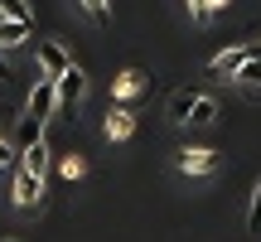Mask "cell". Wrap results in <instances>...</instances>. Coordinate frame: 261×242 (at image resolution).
Here are the masks:
<instances>
[{
  "instance_id": "obj_2",
  "label": "cell",
  "mask_w": 261,
  "mask_h": 242,
  "mask_svg": "<svg viewBox=\"0 0 261 242\" xmlns=\"http://www.w3.org/2000/svg\"><path fill=\"white\" fill-rule=\"evenodd\" d=\"M54 107H58V87L48 83V78H39V83H34V92H29V107H24V116H34L39 126H44Z\"/></svg>"
},
{
  "instance_id": "obj_1",
  "label": "cell",
  "mask_w": 261,
  "mask_h": 242,
  "mask_svg": "<svg viewBox=\"0 0 261 242\" xmlns=\"http://www.w3.org/2000/svg\"><path fill=\"white\" fill-rule=\"evenodd\" d=\"M68 68H73L68 49H63V44H54V39H44V44H39V73H44L48 83H58V78H63Z\"/></svg>"
},
{
  "instance_id": "obj_15",
  "label": "cell",
  "mask_w": 261,
  "mask_h": 242,
  "mask_svg": "<svg viewBox=\"0 0 261 242\" xmlns=\"http://www.w3.org/2000/svg\"><path fill=\"white\" fill-rule=\"evenodd\" d=\"M58 170H63V179H83L87 175V160L83 155H63V160H58Z\"/></svg>"
},
{
  "instance_id": "obj_13",
  "label": "cell",
  "mask_w": 261,
  "mask_h": 242,
  "mask_svg": "<svg viewBox=\"0 0 261 242\" xmlns=\"http://www.w3.org/2000/svg\"><path fill=\"white\" fill-rule=\"evenodd\" d=\"M0 15H5V19H15V25H34V15H29V5H24V0H0Z\"/></svg>"
},
{
  "instance_id": "obj_16",
  "label": "cell",
  "mask_w": 261,
  "mask_h": 242,
  "mask_svg": "<svg viewBox=\"0 0 261 242\" xmlns=\"http://www.w3.org/2000/svg\"><path fill=\"white\" fill-rule=\"evenodd\" d=\"M77 5H83L97 25H112V5H107V0H77Z\"/></svg>"
},
{
  "instance_id": "obj_6",
  "label": "cell",
  "mask_w": 261,
  "mask_h": 242,
  "mask_svg": "<svg viewBox=\"0 0 261 242\" xmlns=\"http://www.w3.org/2000/svg\"><path fill=\"white\" fill-rule=\"evenodd\" d=\"M39 199H44V179L15 170V204H19V208H39Z\"/></svg>"
},
{
  "instance_id": "obj_7",
  "label": "cell",
  "mask_w": 261,
  "mask_h": 242,
  "mask_svg": "<svg viewBox=\"0 0 261 242\" xmlns=\"http://www.w3.org/2000/svg\"><path fill=\"white\" fill-rule=\"evenodd\" d=\"M102 131H107V140H130V136H136V116H130L126 107H116V112L107 116Z\"/></svg>"
},
{
  "instance_id": "obj_12",
  "label": "cell",
  "mask_w": 261,
  "mask_h": 242,
  "mask_svg": "<svg viewBox=\"0 0 261 242\" xmlns=\"http://www.w3.org/2000/svg\"><path fill=\"white\" fill-rule=\"evenodd\" d=\"M213 116H218V102L198 92V102H194V116H189V121H194V126H213Z\"/></svg>"
},
{
  "instance_id": "obj_9",
  "label": "cell",
  "mask_w": 261,
  "mask_h": 242,
  "mask_svg": "<svg viewBox=\"0 0 261 242\" xmlns=\"http://www.w3.org/2000/svg\"><path fill=\"white\" fill-rule=\"evenodd\" d=\"M194 102H198V92L179 87V92L169 97V121H189V116H194Z\"/></svg>"
},
{
  "instance_id": "obj_3",
  "label": "cell",
  "mask_w": 261,
  "mask_h": 242,
  "mask_svg": "<svg viewBox=\"0 0 261 242\" xmlns=\"http://www.w3.org/2000/svg\"><path fill=\"white\" fill-rule=\"evenodd\" d=\"M179 170H184V175H213L218 170V150H208V146L179 150Z\"/></svg>"
},
{
  "instance_id": "obj_11",
  "label": "cell",
  "mask_w": 261,
  "mask_h": 242,
  "mask_svg": "<svg viewBox=\"0 0 261 242\" xmlns=\"http://www.w3.org/2000/svg\"><path fill=\"white\" fill-rule=\"evenodd\" d=\"M140 87H145V73H140V68H126V73L116 78V87H112V92H116V97L126 102V97H136Z\"/></svg>"
},
{
  "instance_id": "obj_4",
  "label": "cell",
  "mask_w": 261,
  "mask_h": 242,
  "mask_svg": "<svg viewBox=\"0 0 261 242\" xmlns=\"http://www.w3.org/2000/svg\"><path fill=\"white\" fill-rule=\"evenodd\" d=\"M242 63H247V44H232V49H223V54L208 63V78H237Z\"/></svg>"
},
{
  "instance_id": "obj_18",
  "label": "cell",
  "mask_w": 261,
  "mask_h": 242,
  "mask_svg": "<svg viewBox=\"0 0 261 242\" xmlns=\"http://www.w3.org/2000/svg\"><path fill=\"white\" fill-rule=\"evenodd\" d=\"M5 165H15V146H10V140H0V170Z\"/></svg>"
},
{
  "instance_id": "obj_17",
  "label": "cell",
  "mask_w": 261,
  "mask_h": 242,
  "mask_svg": "<svg viewBox=\"0 0 261 242\" xmlns=\"http://www.w3.org/2000/svg\"><path fill=\"white\" fill-rule=\"evenodd\" d=\"M189 15H194V25H208L213 10H208V0H189Z\"/></svg>"
},
{
  "instance_id": "obj_8",
  "label": "cell",
  "mask_w": 261,
  "mask_h": 242,
  "mask_svg": "<svg viewBox=\"0 0 261 242\" xmlns=\"http://www.w3.org/2000/svg\"><path fill=\"white\" fill-rule=\"evenodd\" d=\"M19 170L34 175V179H44V170H48V146H44V140L29 146V150H19Z\"/></svg>"
},
{
  "instance_id": "obj_14",
  "label": "cell",
  "mask_w": 261,
  "mask_h": 242,
  "mask_svg": "<svg viewBox=\"0 0 261 242\" xmlns=\"http://www.w3.org/2000/svg\"><path fill=\"white\" fill-rule=\"evenodd\" d=\"M247 233H261V179L252 184V208H247Z\"/></svg>"
},
{
  "instance_id": "obj_21",
  "label": "cell",
  "mask_w": 261,
  "mask_h": 242,
  "mask_svg": "<svg viewBox=\"0 0 261 242\" xmlns=\"http://www.w3.org/2000/svg\"><path fill=\"white\" fill-rule=\"evenodd\" d=\"M5 242H19V237H5Z\"/></svg>"
},
{
  "instance_id": "obj_5",
  "label": "cell",
  "mask_w": 261,
  "mask_h": 242,
  "mask_svg": "<svg viewBox=\"0 0 261 242\" xmlns=\"http://www.w3.org/2000/svg\"><path fill=\"white\" fill-rule=\"evenodd\" d=\"M54 87H58V102H63V107H77V102H83V92H87V78H83V68L73 63Z\"/></svg>"
},
{
  "instance_id": "obj_19",
  "label": "cell",
  "mask_w": 261,
  "mask_h": 242,
  "mask_svg": "<svg viewBox=\"0 0 261 242\" xmlns=\"http://www.w3.org/2000/svg\"><path fill=\"white\" fill-rule=\"evenodd\" d=\"M227 5H232V0H208V10H213V15H218V10H227Z\"/></svg>"
},
{
  "instance_id": "obj_20",
  "label": "cell",
  "mask_w": 261,
  "mask_h": 242,
  "mask_svg": "<svg viewBox=\"0 0 261 242\" xmlns=\"http://www.w3.org/2000/svg\"><path fill=\"white\" fill-rule=\"evenodd\" d=\"M5 78H10V68H5V58H0V83H5Z\"/></svg>"
},
{
  "instance_id": "obj_10",
  "label": "cell",
  "mask_w": 261,
  "mask_h": 242,
  "mask_svg": "<svg viewBox=\"0 0 261 242\" xmlns=\"http://www.w3.org/2000/svg\"><path fill=\"white\" fill-rule=\"evenodd\" d=\"M34 34V25H15V19H0V49H15Z\"/></svg>"
}]
</instances>
